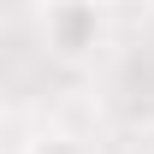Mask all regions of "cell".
<instances>
[{
  "label": "cell",
  "instance_id": "cell-1",
  "mask_svg": "<svg viewBox=\"0 0 154 154\" xmlns=\"http://www.w3.org/2000/svg\"><path fill=\"white\" fill-rule=\"evenodd\" d=\"M36 30H42L48 59L65 65V71H89L107 54V42H113V18H107L101 0H48Z\"/></svg>",
  "mask_w": 154,
  "mask_h": 154
},
{
  "label": "cell",
  "instance_id": "cell-2",
  "mask_svg": "<svg viewBox=\"0 0 154 154\" xmlns=\"http://www.w3.org/2000/svg\"><path fill=\"white\" fill-rule=\"evenodd\" d=\"M24 154H89L77 136H65V131H42V136H30L24 142Z\"/></svg>",
  "mask_w": 154,
  "mask_h": 154
}]
</instances>
